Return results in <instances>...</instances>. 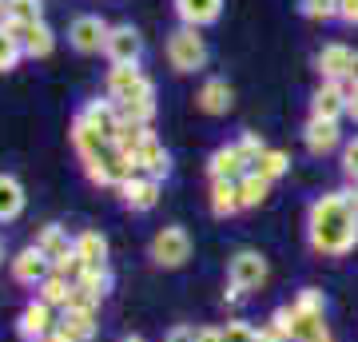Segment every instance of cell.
<instances>
[{"mask_svg":"<svg viewBox=\"0 0 358 342\" xmlns=\"http://www.w3.org/2000/svg\"><path fill=\"white\" fill-rule=\"evenodd\" d=\"M56 327H60V322L52 318V306L40 303V299H32V303L20 311V318H16V334H20V342H44Z\"/></svg>","mask_w":358,"mask_h":342,"instance_id":"8","label":"cell"},{"mask_svg":"<svg viewBox=\"0 0 358 342\" xmlns=\"http://www.w3.org/2000/svg\"><path fill=\"white\" fill-rule=\"evenodd\" d=\"M120 199L128 211H152L155 203H159V179L152 176H131L120 183Z\"/></svg>","mask_w":358,"mask_h":342,"instance_id":"11","label":"cell"},{"mask_svg":"<svg viewBox=\"0 0 358 342\" xmlns=\"http://www.w3.org/2000/svg\"><path fill=\"white\" fill-rule=\"evenodd\" d=\"M211 215L215 219H231L235 211H243L239 203V183L235 179H211Z\"/></svg>","mask_w":358,"mask_h":342,"instance_id":"23","label":"cell"},{"mask_svg":"<svg viewBox=\"0 0 358 342\" xmlns=\"http://www.w3.org/2000/svg\"><path fill=\"white\" fill-rule=\"evenodd\" d=\"M267 195H271V179H267V176H259L255 167H251V171L239 179V203H243V211H247V207H259V203H267Z\"/></svg>","mask_w":358,"mask_h":342,"instance_id":"29","label":"cell"},{"mask_svg":"<svg viewBox=\"0 0 358 342\" xmlns=\"http://www.w3.org/2000/svg\"><path fill=\"white\" fill-rule=\"evenodd\" d=\"M20 211H24V187H20V179L0 171V223H13Z\"/></svg>","mask_w":358,"mask_h":342,"instance_id":"26","label":"cell"},{"mask_svg":"<svg viewBox=\"0 0 358 342\" xmlns=\"http://www.w3.org/2000/svg\"><path fill=\"white\" fill-rule=\"evenodd\" d=\"M338 195H343V203L350 207V211H355V215H358V187H343Z\"/></svg>","mask_w":358,"mask_h":342,"instance_id":"42","label":"cell"},{"mask_svg":"<svg viewBox=\"0 0 358 342\" xmlns=\"http://www.w3.org/2000/svg\"><path fill=\"white\" fill-rule=\"evenodd\" d=\"M0 16H4V0H0Z\"/></svg>","mask_w":358,"mask_h":342,"instance_id":"47","label":"cell"},{"mask_svg":"<svg viewBox=\"0 0 358 342\" xmlns=\"http://www.w3.org/2000/svg\"><path fill=\"white\" fill-rule=\"evenodd\" d=\"M72 148H76L80 164H92V159H100V155H108V136H100L96 127L84 120V115L76 112V120H72Z\"/></svg>","mask_w":358,"mask_h":342,"instance_id":"12","label":"cell"},{"mask_svg":"<svg viewBox=\"0 0 358 342\" xmlns=\"http://www.w3.org/2000/svg\"><path fill=\"white\" fill-rule=\"evenodd\" d=\"M223 342H259V330L247 318H231L227 327H223Z\"/></svg>","mask_w":358,"mask_h":342,"instance_id":"34","label":"cell"},{"mask_svg":"<svg viewBox=\"0 0 358 342\" xmlns=\"http://www.w3.org/2000/svg\"><path fill=\"white\" fill-rule=\"evenodd\" d=\"M195 342H223V330H215V327H195Z\"/></svg>","mask_w":358,"mask_h":342,"instance_id":"40","label":"cell"},{"mask_svg":"<svg viewBox=\"0 0 358 342\" xmlns=\"http://www.w3.org/2000/svg\"><path fill=\"white\" fill-rule=\"evenodd\" d=\"M346 115L358 124V84H346Z\"/></svg>","mask_w":358,"mask_h":342,"instance_id":"38","label":"cell"},{"mask_svg":"<svg viewBox=\"0 0 358 342\" xmlns=\"http://www.w3.org/2000/svg\"><path fill=\"white\" fill-rule=\"evenodd\" d=\"M287 167H291V159H287V152H279V148H267V152L259 155L255 171H259V176H267L271 183H275L279 176H287Z\"/></svg>","mask_w":358,"mask_h":342,"instance_id":"30","label":"cell"},{"mask_svg":"<svg viewBox=\"0 0 358 342\" xmlns=\"http://www.w3.org/2000/svg\"><path fill=\"white\" fill-rule=\"evenodd\" d=\"M307 243L315 255H327V259H343L358 247V215L343 203L338 191L307 207Z\"/></svg>","mask_w":358,"mask_h":342,"instance_id":"1","label":"cell"},{"mask_svg":"<svg viewBox=\"0 0 358 342\" xmlns=\"http://www.w3.org/2000/svg\"><path fill=\"white\" fill-rule=\"evenodd\" d=\"M327 342H334V339H327Z\"/></svg>","mask_w":358,"mask_h":342,"instance_id":"48","label":"cell"},{"mask_svg":"<svg viewBox=\"0 0 358 342\" xmlns=\"http://www.w3.org/2000/svg\"><path fill=\"white\" fill-rule=\"evenodd\" d=\"M239 152H243L247 164L255 167V164H259V155L267 152V140H263L259 131H243V136H239Z\"/></svg>","mask_w":358,"mask_h":342,"instance_id":"35","label":"cell"},{"mask_svg":"<svg viewBox=\"0 0 358 342\" xmlns=\"http://www.w3.org/2000/svg\"><path fill=\"white\" fill-rule=\"evenodd\" d=\"M96 318H100V306H76L72 303V306L60 311V330H68L76 342H88L92 334H96V327H100Z\"/></svg>","mask_w":358,"mask_h":342,"instance_id":"17","label":"cell"},{"mask_svg":"<svg viewBox=\"0 0 358 342\" xmlns=\"http://www.w3.org/2000/svg\"><path fill=\"white\" fill-rule=\"evenodd\" d=\"M80 115L88 120L100 136H108V143L115 140V131H120V112H115V100H88L80 108Z\"/></svg>","mask_w":358,"mask_h":342,"instance_id":"22","label":"cell"},{"mask_svg":"<svg viewBox=\"0 0 358 342\" xmlns=\"http://www.w3.org/2000/svg\"><path fill=\"white\" fill-rule=\"evenodd\" d=\"M346 84H358V52H355V64H350V80Z\"/></svg>","mask_w":358,"mask_h":342,"instance_id":"44","label":"cell"},{"mask_svg":"<svg viewBox=\"0 0 358 342\" xmlns=\"http://www.w3.org/2000/svg\"><path fill=\"white\" fill-rule=\"evenodd\" d=\"M148 259L155 266H164V271H179V266L192 259V235L179 227V223L155 231L152 243H148Z\"/></svg>","mask_w":358,"mask_h":342,"instance_id":"3","label":"cell"},{"mask_svg":"<svg viewBox=\"0 0 358 342\" xmlns=\"http://www.w3.org/2000/svg\"><path fill=\"white\" fill-rule=\"evenodd\" d=\"M303 143H307L310 155H331L334 148L343 143V131H338V124H331V120H307Z\"/></svg>","mask_w":358,"mask_h":342,"instance_id":"18","label":"cell"},{"mask_svg":"<svg viewBox=\"0 0 358 342\" xmlns=\"http://www.w3.org/2000/svg\"><path fill=\"white\" fill-rule=\"evenodd\" d=\"M231 104H235V92H231L227 80H219V76H211L203 88H199V96H195V108L207 112V115H227Z\"/></svg>","mask_w":358,"mask_h":342,"instance_id":"19","label":"cell"},{"mask_svg":"<svg viewBox=\"0 0 358 342\" xmlns=\"http://www.w3.org/2000/svg\"><path fill=\"white\" fill-rule=\"evenodd\" d=\"M350 64H355V52L346 44H322L319 56H315V72L322 80H334V84H346L350 80Z\"/></svg>","mask_w":358,"mask_h":342,"instance_id":"10","label":"cell"},{"mask_svg":"<svg viewBox=\"0 0 358 342\" xmlns=\"http://www.w3.org/2000/svg\"><path fill=\"white\" fill-rule=\"evenodd\" d=\"M120 342H143L140 334H128V339H120Z\"/></svg>","mask_w":358,"mask_h":342,"instance_id":"45","label":"cell"},{"mask_svg":"<svg viewBox=\"0 0 358 342\" xmlns=\"http://www.w3.org/2000/svg\"><path fill=\"white\" fill-rule=\"evenodd\" d=\"M291 306H294V315H322V311H327V299H322V291H315V287H303Z\"/></svg>","mask_w":358,"mask_h":342,"instance_id":"32","label":"cell"},{"mask_svg":"<svg viewBox=\"0 0 358 342\" xmlns=\"http://www.w3.org/2000/svg\"><path fill=\"white\" fill-rule=\"evenodd\" d=\"M346 115V84H334V80H322L315 96H310V120H331L338 124Z\"/></svg>","mask_w":358,"mask_h":342,"instance_id":"9","label":"cell"},{"mask_svg":"<svg viewBox=\"0 0 358 342\" xmlns=\"http://www.w3.org/2000/svg\"><path fill=\"white\" fill-rule=\"evenodd\" d=\"M44 20V0H4V16H0V28L4 32H13L24 24H36Z\"/></svg>","mask_w":358,"mask_h":342,"instance_id":"20","label":"cell"},{"mask_svg":"<svg viewBox=\"0 0 358 342\" xmlns=\"http://www.w3.org/2000/svg\"><path fill=\"white\" fill-rule=\"evenodd\" d=\"M164 52H167V64H171V72H179V76H192V72L207 68V40L199 36V28L179 24L176 32L167 36Z\"/></svg>","mask_w":358,"mask_h":342,"instance_id":"2","label":"cell"},{"mask_svg":"<svg viewBox=\"0 0 358 342\" xmlns=\"http://www.w3.org/2000/svg\"><path fill=\"white\" fill-rule=\"evenodd\" d=\"M171 4H176L179 24L187 28H207L223 16V0H171Z\"/></svg>","mask_w":358,"mask_h":342,"instance_id":"16","label":"cell"},{"mask_svg":"<svg viewBox=\"0 0 358 342\" xmlns=\"http://www.w3.org/2000/svg\"><path fill=\"white\" fill-rule=\"evenodd\" d=\"M0 263H4V239H0Z\"/></svg>","mask_w":358,"mask_h":342,"instance_id":"46","label":"cell"},{"mask_svg":"<svg viewBox=\"0 0 358 342\" xmlns=\"http://www.w3.org/2000/svg\"><path fill=\"white\" fill-rule=\"evenodd\" d=\"M338 20L358 24V0H338Z\"/></svg>","mask_w":358,"mask_h":342,"instance_id":"37","label":"cell"},{"mask_svg":"<svg viewBox=\"0 0 358 342\" xmlns=\"http://www.w3.org/2000/svg\"><path fill=\"white\" fill-rule=\"evenodd\" d=\"M112 24L96 13H84L68 24V44L80 52V56H92V52H103V40H108Z\"/></svg>","mask_w":358,"mask_h":342,"instance_id":"5","label":"cell"},{"mask_svg":"<svg viewBox=\"0 0 358 342\" xmlns=\"http://www.w3.org/2000/svg\"><path fill=\"white\" fill-rule=\"evenodd\" d=\"M44 259H48L52 266L56 263H64V259H72L76 255V239H68V231L60 227V223H48V227L36 235V243H32Z\"/></svg>","mask_w":358,"mask_h":342,"instance_id":"14","label":"cell"},{"mask_svg":"<svg viewBox=\"0 0 358 342\" xmlns=\"http://www.w3.org/2000/svg\"><path fill=\"white\" fill-rule=\"evenodd\" d=\"M20 60H24V48H20V40H16L13 32H4V28H0V72H13Z\"/></svg>","mask_w":358,"mask_h":342,"instance_id":"31","label":"cell"},{"mask_svg":"<svg viewBox=\"0 0 358 342\" xmlns=\"http://www.w3.org/2000/svg\"><path fill=\"white\" fill-rule=\"evenodd\" d=\"M136 155H140V176H152V179H159V183L171 176V155H167V148L155 140V136L143 143Z\"/></svg>","mask_w":358,"mask_h":342,"instance_id":"24","label":"cell"},{"mask_svg":"<svg viewBox=\"0 0 358 342\" xmlns=\"http://www.w3.org/2000/svg\"><path fill=\"white\" fill-rule=\"evenodd\" d=\"M299 13L307 20H331V16H338V0H303Z\"/></svg>","mask_w":358,"mask_h":342,"instance_id":"33","label":"cell"},{"mask_svg":"<svg viewBox=\"0 0 358 342\" xmlns=\"http://www.w3.org/2000/svg\"><path fill=\"white\" fill-rule=\"evenodd\" d=\"M76 291L96 299V303H103V299L112 294V271H108V266H84L80 279H76Z\"/></svg>","mask_w":358,"mask_h":342,"instance_id":"25","label":"cell"},{"mask_svg":"<svg viewBox=\"0 0 358 342\" xmlns=\"http://www.w3.org/2000/svg\"><path fill=\"white\" fill-rule=\"evenodd\" d=\"M44 342H76V339H72L68 330H60V327H56V330H52V334H48V339H44Z\"/></svg>","mask_w":358,"mask_h":342,"instance_id":"43","label":"cell"},{"mask_svg":"<svg viewBox=\"0 0 358 342\" xmlns=\"http://www.w3.org/2000/svg\"><path fill=\"white\" fill-rule=\"evenodd\" d=\"M16 40H20V48H24V56H32V60H44L52 48H56V32H52L44 20H36V24H24L16 28Z\"/></svg>","mask_w":358,"mask_h":342,"instance_id":"21","label":"cell"},{"mask_svg":"<svg viewBox=\"0 0 358 342\" xmlns=\"http://www.w3.org/2000/svg\"><path fill=\"white\" fill-rule=\"evenodd\" d=\"M103 56L112 64H140L143 56V36L136 24H112L108 40H103Z\"/></svg>","mask_w":358,"mask_h":342,"instance_id":"7","label":"cell"},{"mask_svg":"<svg viewBox=\"0 0 358 342\" xmlns=\"http://www.w3.org/2000/svg\"><path fill=\"white\" fill-rule=\"evenodd\" d=\"M251 171V164L243 159V152H239V143H227V148H215L211 152V159H207V176L211 179H239Z\"/></svg>","mask_w":358,"mask_h":342,"instance_id":"13","label":"cell"},{"mask_svg":"<svg viewBox=\"0 0 358 342\" xmlns=\"http://www.w3.org/2000/svg\"><path fill=\"white\" fill-rule=\"evenodd\" d=\"M36 291H40V303H48V306H60V311H64V306L72 303V291H76V283H72V279H64V275H56V271H52V275H48L44 283H40Z\"/></svg>","mask_w":358,"mask_h":342,"instance_id":"28","label":"cell"},{"mask_svg":"<svg viewBox=\"0 0 358 342\" xmlns=\"http://www.w3.org/2000/svg\"><path fill=\"white\" fill-rule=\"evenodd\" d=\"M48 275H52V263L36 251V247H24V251L13 259V279L20 283V287H40Z\"/></svg>","mask_w":358,"mask_h":342,"instance_id":"15","label":"cell"},{"mask_svg":"<svg viewBox=\"0 0 358 342\" xmlns=\"http://www.w3.org/2000/svg\"><path fill=\"white\" fill-rule=\"evenodd\" d=\"M103 88H108V100L124 104V100H136V96H143V92L155 88V84L143 76L140 64H112V72H108V80H103Z\"/></svg>","mask_w":358,"mask_h":342,"instance_id":"4","label":"cell"},{"mask_svg":"<svg viewBox=\"0 0 358 342\" xmlns=\"http://www.w3.org/2000/svg\"><path fill=\"white\" fill-rule=\"evenodd\" d=\"M167 342H195V327H171Z\"/></svg>","mask_w":358,"mask_h":342,"instance_id":"39","label":"cell"},{"mask_svg":"<svg viewBox=\"0 0 358 342\" xmlns=\"http://www.w3.org/2000/svg\"><path fill=\"white\" fill-rule=\"evenodd\" d=\"M343 176L358 187V136H350L343 143Z\"/></svg>","mask_w":358,"mask_h":342,"instance_id":"36","label":"cell"},{"mask_svg":"<svg viewBox=\"0 0 358 342\" xmlns=\"http://www.w3.org/2000/svg\"><path fill=\"white\" fill-rule=\"evenodd\" d=\"M243 299H247V291H243V287H235V283L223 291V303H243Z\"/></svg>","mask_w":358,"mask_h":342,"instance_id":"41","label":"cell"},{"mask_svg":"<svg viewBox=\"0 0 358 342\" xmlns=\"http://www.w3.org/2000/svg\"><path fill=\"white\" fill-rule=\"evenodd\" d=\"M76 259L84 266H108V239L100 231H80L76 235Z\"/></svg>","mask_w":358,"mask_h":342,"instance_id":"27","label":"cell"},{"mask_svg":"<svg viewBox=\"0 0 358 342\" xmlns=\"http://www.w3.org/2000/svg\"><path fill=\"white\" fill-rule=\"evenodd\" d=\"M267 275H271V266H267V259H263L259 251H235V255H231L227 279L235 283V287H243L247 294L259 291V287L267 283Z\"/></svg>","mask_w":358,"mask_h":342,"instance_id":"6","label":"cell"}]
</instances>
